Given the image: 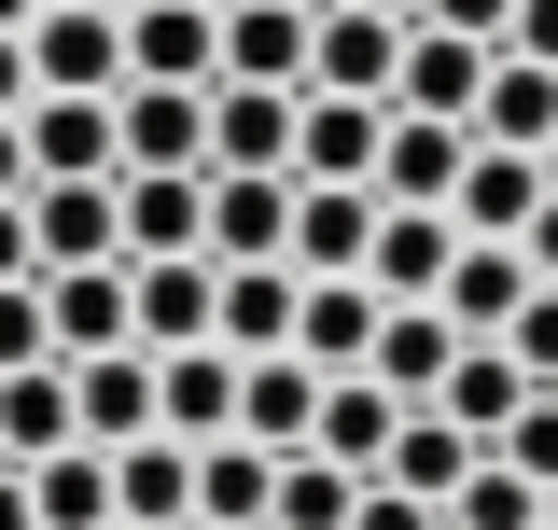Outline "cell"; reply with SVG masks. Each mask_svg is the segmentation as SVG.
<instances>
[{
	"label": "cell",
	"instance_id": "36",
	"mask_svg": "<svg viewBox=\"0 0 558 530\" xmlns=\"http://www.w3.org/2000/svg\"><path fill=\"white\" fill-rule=\"evenodd\" d=\"M57 363V322H43V279H0V377Z\"/></svg>",
	"mask_w": 558,
	"mask_h": 530
},
{
	"label": "cell",
	"instance_id": "3",
	"mask_svg": "<svg viewBox=\"0 0 558 530\" xmlns=\"http://www.w3.org/2000/svg\"><path fill=\"white\" fill-rule=\"evenodd\" d=\"M28 84L43 98H126V14H28Z\"/></svg>",
	"mask_w": 558,
	"mask_h": 530
},
{
	"label": "cell",
	"instance_id": "13",
	"mask_svg": "<svg viewBox=\"0 0 558 530\" xmlns=\"http://www.w3.org/2000/svg\"><path fill=\"white\" fill-rule=\"evenodd\" d=\"M126 279H140V349H209V335H223V265L209 252L126 265Z\"/></svg>",
	"mask_w": 558,
	"mask_h": 530
},
{
	"label": "cell",
	"instance_id": "31",
	"mask_svg": "<svg viewBox=\"0 0 558 530\" xmlns=\"http://www.w3.org/2000/svg\"><path fill=\"white\" fill-rule=\"evenodd\" d=\"M28 517H43V530H126V503H112V447L28 461Z\"/></svg>",
	"mask_w": 558,
	"mask_h": 530
},
{
	"label": "cell",
	"instance_id": "8",
	"mask_svg": "<svg viewBox=\"0 0 558 530\" xmlns=\"http://www.w3.org/2000/svg\"><path fill=\"white\" fill-rule=\"evenodd\" d=\"M209 265H293V182L209 168Z\"/></svg>",
	"mask_w": 558,
	"mask_h": 530
},
{
	"label": "cell",
	"instance_id": "16",
	"mask_svg": "<svg viewBox=\"0 0 558 530\" xmlns=\"http://www.w3.org/2000/svg\"><path fill=\"white\" fill-rule=\"evenodd\" d=\"M377 322H391V293H377V279H307L293 349H307L322 377H363V363H377Z\"/></svg>",
	"mask_w": 558,
	"mask_h": 530
},
{
	"label": "cell",
	"instance_id": "46",
	"mask_svg": "<svg viewBox=\"0 0 558 530\" xmlns=\"http://www.w3.org/2000/svg\"><path fill=\"white\" fill-rule=\"evenodd\" d=\"M0 530H43V517H28V474H14V461H0Z\"/></svg>",
	"mask_w": 558,
	"mask_h": 530
},
{
	"label": "cell",
	"instance_id": "44",
	"mask_svg": "<svg viewBox=\"0 0 558 530\" xmlns=\"http://www.w3.org/2000/svg\"><path fill=\"white\" fill-rule=\"evenodd\" d=\"M0 196H28V112H0Z\"/></svg>",
	"mask_w": 558,
	"mask_h": 530
},
{
	"label": "cell",
	"instance_id": "42",
	"mask_svg": "<svg viewBox=\"0 0 558 530\" xmlns=\"http://www.w3.org/2000/svg\"><path fill=\"white\" fill-rule=\"evenodd\" d=\"M0 279H43V252H28V196H0Z\"/></svg>",
	"mask_w": 558,
	"mask_h": 530
},
{
	"label": "cell",
	"instance_id": "40",
	"mask_svg": "<svg viewBox=\"0 0 558 530\" xmlns=\"http://www.w3.org/2000/svg\"><path fill=\"white\" fill-rule=\"evenodd\" d=\"M349 530H447V503H418V489H391V474H377V489H363V517Z\"/></svg>",
	"mask_w": 558,
	"mask_h": 530
},
{
	"label": "cell",
	"instance_id": "53",
	"mask_svg": "<svg viewBox=\"0 0 558 530\" xmlns=\"http://www.w3.org/2000/svg\"><path fill=\"white\" fill-rule=\"evenodd\" d=\"M545 168H558V154H545Z\"/></svg>",
	"mask_w": 558,
	"mask_h": 530
},
{
	"label": "cell",
	"instance_id": "35",
	"mask_svg": "<svg viewBox=\"0 0 558 530\" xmlns=\"http://www.w3.org/2000/svg\"><path fill=\"white\" fill-rule=\"evenodd\" d=\"M447 530H545V489H531L517 461H475L461 503H447Z\"/></svg>",
	"mask_w": 558,
	"mask_h": 530
},
{
	"label": "cell",
	"instance_id": "14",
	"mask_svg": "<svg viewBox=\"0 0 558 530\" xmlns=\"http://www.w3.org/2000/svg\"><path fill=\"white\" fill-rule=\"evenodd\" d=\"M209 252V168H126V265Z\"/></svg>",
	"mask_w": 558,
	"mask_h": 530
},
{
	"label": "cell",
	"instance_id": "50",
	"mask_svg": "<svg viewBox=\"0 0 558 530\" xmlns=\"http://www.w3.org/2000/svg\"><path fill=\"white\" fill-rule=\"evenodd\" d=\"M545 530H558V489H545Z\"/></svg>",
	"mask_w": 558,
	"mask_h": 530
},
{
	"label": "cell",
	"instance_id": "25",
	"mask_svg": "<svg viewBox=\"0 0 558 530\" xmlns=\"http://www.w3.org/2000/svg\"><path fill=\"white\" fill-rule=\"evenodd\" d=\"M70 405H84V447H140V433H154V349L70 363Z\"/></svg>",
	"mask_w": 558,
	"mask_h": 530
},
{
	"label": "cell",
	"instance_id": "11",
	"mask_svg": "<svg viewBox=\"0 0 558 530\" xmlns=\"http://www.w3.org/2000/svg\"><path fill=\"white\" fill-rule=\"evenodd\" d=\"M447 265H461V224H447V209H391V196H377V252H363V279H377L391 308H433Z\"/></svg>",
	"mask_w": 558,
	"mask_h": 530
},
{
	"label": "cell",
	"instance_id": "15",
	"mask_svg": "<svg viewBox=\"0 0 558 530\" xmlns=\"http://www.w3.org/2000/svg\"><path fill=\"white\" fill-rule=\"evenodd\" d=\"M377 140H391V98H322V84H307L293 182H377Z\"/></svg>",
	"mask_w": 558,
	"mask_h": 530
},
{
	"label": "cell",
	"instance_id": "28",
	"mask_svg": "<svg viewBox=\"0 0 558 530\" xmlns=\"http://www.w3.org/2000/svg\"><path fill=\"white\" fill-rule=\"evenodd\" d=\"M391 433H405V392H377V377H322V461H349V474H391Z\"/></svg>",
	"mask_w": 558,
	"mask_h": 530
},
{
	"label": "cell",
	"instance_id": "21",
	"mask_svg": "<svg viewBox=\"0 0 558 530\" xmlns=\"http://www.w3.org/2000/svg\"><path fill=\"white\" fill-rule=\"evenodd\" d=\"M112 127H126V168H209V84H126Z\"/></svg>",
	"mask_w": 558,
	"mask_h": 530
},
{
	"label": "cell",
	"instance_id": "10",
	"mask_svg": "<svg viewBox=\"0 0 558 530\" xmlns=\"http://www.w3.org/2000/svg\"><path fill=\"white\" fill-rule=\"evenodd\" d=\"M112 168H126L112 98H28V182H112Z\"/></svg>",
	"mask_w": 558,
	"mask_h": 530
},
{
	"label": "cell",
	"instance_id": "18",
	"mask_svg": "<svg viewBox=\"0 0 558 530\" xmlns=\"http://www.w3.org/2000/svg\"><path fill=\"white\" fill-rule=\"evenodd\" d=\"M475 98H488V43H461V28H405V84H391V112L475 127Z\"/></svg>",
	"mask_w": 558,
	"mask_h": 530
},
{
	"label": "cell",
	"instance_id": "6",
	"mask_svg": "<svg viewBox=\"0 0 558 530\" xmlns=\"http://www.w3.org/2000/svg\"><path fill=\"white\" fill-rule=\"evenodd\" d=\"M126 84H223V14L209 0H126Z\"/></svg>",
	"mask_w": 558,
	"mask_h": 530
},
{
	"label": "cell",
	"instance_id": "4",
	"mask_svg": "<svg viewBox=\"0 0 558 530\" xmlns=\"http://www.w3.org/2000/svg\"><path fill=\"white\" fill-rule=\"evenodd\" d=\"M293 127H307V84H209V168L293 182Z\"/></svg>",
	"mask_w": 558,
	"mask_h": 530
},
{
	"label": "cell",
	"instance_id": "49",
	"mask_svg": "<svg viewBox=\"0 0 558 530\" xmlns=\"http://www.w3.org/2000/svg\"><path fill=\"white\" fill-rule=\"evenodd\" d=\"M363 14H405V28H418V0H363Z\"/></svg>",
	"mask_w": 558,
	"mask_h": 530
},
{
	"label": "cell",
	"instance_id": "33",
	"mask_svg": "<svg viewBox=\"0 0 558 530\" xmlns=\"http://www.w3.org/2000/svg\"><path fill=\"white\" fill-rule=\"evenodd\" d=\"M488 447L447 419V405H405V433H391V489H418V503H461V474H475Z\"/></svg>",
	"mask_w": 558,
	"mask_h": 530
},
{
	"label": "cell",
	"instance_id": "32",
	"mask_svg": "<svg viewBox=\"0 0 558 530\" xmlns=\"http://www.w3.org/2000/svg\"><path fill=\"white\" fill-rule=\"evenodd\" d=\"M293 308H307V279H293V265H223V349H238V363L293 349Z\"/></svg>",
	"mask_w": 558,
	"mask_h": 530
},
{
	"label": "cell",
	"instance_id": "29",
	"mask_svg": "<svg viewBox=\"0 0 558 530\" xmlns=\"http://www.w3.org/2000/svg\"><path fill=\"white\" fill-rule=\"evenodd\" d=\"M475 140H488V154H558V70H531V57H488Z\"/></svg>",
	"mask_w": 558,
	"mask_h": 530
},
{
	"label": "cell",
	"instance_id": "48",
	"mask_svg": "<svg viewBox=\"0 0 558 530\" xmlns=\"http://www.w3.org/2000/svg\"><path fill=\"white\" fill-rule=\"evenodd\" d=\"M57 14H126V0H57Z\"/></svg>",
	"mask_w": 558,
	"mask_h": 530
},
{
	"label": "cell",
	"instance_id": "37",
	"mask_svg": "<svg viewBox=\"0 0 558 530\" xmlns=\"http://www.w3.org/2000/svg\"><path fill=\"white\" fill-rule=\"evenodd\" d=\"M488 461H517L531 489H558V392H531V405H517V433H502Z\"/></svg>",
	"mask_w": 558,
	"mask_h": 530
},
{
	"label": "cell",
	"instance_id": "26",
	"mask_svg": "<svg viewBox=\"0 0 558 530\" xmlns=\"http://www.w3.org/2000/svg\"><path fill=\"white\" fill-rule=\"evenodd\" d=\"M461 349H475V335L447 322V308H391V322H377V363H363V377H377V392H405V405H433Z\"/></svg>",
	"mask_w": 558,
	"mask_h": 530
},
{
	"label": "cell",
	"instance_id": "27",
	"mask_svg": "<svg viewBox=\"0 0 558 530\" xmlns=\"http://www.w3.org/2000/svg\"><path fill=\"white\" fill-rule=\"evenodd\" d=\"M447 419H461V433H475V447H502V433H517V405H531V363H517V349H502V335H475V349H461V363H447Z\"/></svg>",
	"mask_w": 558,
	"mask_h": 530
},
{
	"label": "cell",
	"instance_id": "30",
	"mask_svg": "<svg viewBox=\"0 0 558 530\" xmlns=\"http://www.w3.org/2000/svg\"><path fill=\"white\" fill-rule=\"evenodd\" d=\"M223 84H307V14L293 0H223Z\"/></svg>",
	"mask_w": 558,
	"mask_h": 530
},
{
	"label": "cell",
	"instance_id": "22",
	"mask_svg": "<svg viewBox=\"0 0 558 530\" xmlns=\"http://www.w3.org/2000/svg\"><path fill=\"white\" fill-rule=\"evenodd\" d=\"M112 503H126V530H196V447L182 433L112 447Z\"/></svg>",
	"mask_w": 558,
	"mask_h": 530
},
{
	"label": "cell",
	"instance_id": "39",
	"mask_svg": "<svg viewBox=\"0 0 558 530\" xmlns=\"http://www.w3.org/2000/svg\"><path fill=\"white\" fill-rule=\"evenodd\" d=\"M418 28H461V43H488V57H502V28H517V0H418Z\"/></svg>",
	"mask_w": 558,
	"mask_h": 530
},
{
	"label": "cell",
	"instance_id": "38",
	"mask_svg": "<svg viewBox=\"0 0 558 530\" xmlns=\"http://www.w3.org/2000/svg\"><path fill=\"white\" fill-rule=\"evenodd\" d=\"M502 349L531 363V392H558V279L531 293V308H517V335H502Z\"/></svg>",
	"mask_w": 558,
	"mask_h": 530
},
{
	"label": "cell",
	"instance_id": "51",
	"mask_svg": "<svg viewBox=\"0 0 558 530\" xmlns=\"http://www.w3.org/2000/svg\"><path fill=\"white\" fill-rule=\"evenodd\" d=\"M293 14H322V0H293Z\"/></svg>",
	"mask_w": 558,
	"mask_h": 530
},
{
	"label": "cell",
	"instance_id": "12",
	"mask_svg": "<svg viewBox=\"0 0 558 530\" xmlns=\"http://www.w3.org/2000/svg\"><path fill=\"white\" fill-rule=\"evenodd\" d=\"M461 168H475V127L391 112V140H377V196H391V209H447V196H461Z\"/></svg>",
	"mask_w": 558,
	"mask_h": 530
},
{
	"label": "cell",
	"instance_id": "41",
	"mask_svg": "<svg viewBox=\"0 0 558 530\" xmlns=\"http://www.w3.org/2000/svg\"><path fill=\"white\" fill-rule=\"evenodd\" d=\"M502 57H531V70H558V0H517V28H502Z\"/></svg>",
	"mask_w": 558,
	"mask_h": 530
},
{
	"label": "cell",
	"instance_id": "43",
	"mask_svg": "<svg viewBox=\"0 0 558 530\" xmlns=\"http://www.w3.org/2000/svg\"><path fill=\"white\" fill-rule=\"evenodd\" d=\"M43 84H28V28H0V112H28Z\"/></svg>",
	"mask_w": 558,
	"mask_h": 530
},
{
	"label": "cell",
	"instance_id": "20",
	"mask_svg": "<svg viewBox=\"0 0 558 530\" xmlns=\"http://www.w3.org/2000/svg\"><path fill=\"white\" fill-rule=\"evenodd\" d=\"M545 196H558L545 154H488V140H475V168H461L447 224H461V238H531V209H545Z\"/></svg>",
	"mask_w": 558,
	"mask_h": 530
},
{
	"label": "cell",
	"instance_id": "9",
	"mask_svg": "<svg viewBox=\"0 0 558 530\" xmlns=\"http://www.w3.org/2000/svg\"><path fill=\"white\" fill-rule=\"evenodd\" d=\"M377 252V182H293V279H363Z\"/></svg>",
	"mask_w": 558,
	"mask_h": 530
},
{
	"label": "cell",
	"instance_id": "34",
	"mask_svg": "<svg viewBox=\"0 0 558 530\" xmlns=\"http://www.w3.org/2000/svg\"><path fill=\"white\" fill-rule=\"evenodd\" d=\"M363 489H377V474L293 447V461H279V517H266V530H349V517H363Z\"/></svg>",
	"mask_w": 558,
	"mask_h": 530
},
{
	"label": "cell",
	"instance_id": "1",
	"mask_svg": "<svg viewBox=\"0 0 558 530\" xmlns=\"http://www.w3.org/2000/svg\"><path fill=\"white\" fill-rule=\"evenodd\" d=\"M307 84H322V98H391V84H405V14L322 0V14H307Z\"/></svg>",
	"mask_w": 558,
	"mask_h": 530
},
{
	"label": "cell",
	"instance_id": "24",
	"mask_svg": "<svg viewBox=\"0 0 558 530\" xmlns=\"http://www.w3.org/2000/svg\"><path fill=\"white\" fill-rule=\"evenodd\" d=\"M57 447H84V405H70V363H28V377H0V461H57Z\"/></svg>",
	"mask_w": 558,
	"mask_h": 530
},
{
	"label": "cell",
	"instance_id": "52",
	"mask_svg": "<svg viewBox=\"0 0 558 530\" xmlns=\"http://www.w3.org/2000/svg\"><path fill=\"white\" fill-rule=\"evenodd\" d=\"M209 14H223V0H209Z\"/></svg>",
	"mask_w": 558,
	"mask_h": 530
},
{
	"label": "cell",
	"instance_id": "2",
	"mask_svg": "<svg viewBox=\"0 0 558 530\" xmlns=\"http://www.w3.org/2000/svg\"><path fill=\"white\" fill-rule=\"evenodd\" d=\"M28 252L57 265H126V168L112 182H28Z\"/></svg>",
	"mask_w": 558,
	"mask_h": 530
},
{
	"label": "cell",
	"instance_id": "5",
	"mask_svg": "<svg viewBox=\"0 0 558 530\" xmlns=\"http://www.w3.org/2000/svg\"><path fill=\"white\" fill-rule=\"evenodd\" d=\"M43 322H57V363L140 349V279L126 265H57V279H43Z\"/></svg>",
	"mask_w": 558,
	"mask_h": 530
},
{
	"label": "cell",
	"instance_id": "45",
	"mask_svg": "<svg viewBox=\"0 0 558 530\" xmlns=\"http://www.w3.org/2000/svg\"><path fill=\"white\" fill-rule=\"evenodd\" d=\"M517 252H531V279H558V196L531 209V238H517Z\"/></svg>",
	"mask_w": 558,
	"mask_h": 530
},
{
	"label": "cell",
	"instance_id": "47",
	"mask_svg": "<svg viewBox=\"0 0 558 530\" xmlns=\"http://www.w3.org/2000/svg\"><path fill=\"white\" fill-rule=\"evenodd\" d=\"M28 14H43V0H0V28H28Z\"/></svg>",
	"mask_w": 558,
	"mask_h": 530
},
{
	"label": "cell",
	"instance_id": "23",
	"mask_svg": "<svg viewBox=\"0 0 558 530\" xmlns=\"http://www.w3.org/2000/svg\"><path fill=\"white\" fill-rule=\"evenodd\" d=\"M266 517H279V447H252V433L196 447V530H266Z\"/></svg>",
	"mask_w": 558,
	"mask_h": 530
},
{
	"label": "cell",
	"instance_id": "19",
	"mask_svg": "<svg viewBox=\"0 0 558 530\" xmlns=\"http://www.w3.org/2000/svg\"><path fill=\"white\" fill-rule=\"evenodd\" d=\"M531 293H545V279H531V252H517V238H461V265H447V293H433V308H447L461 335H517V308H531Z\"/></svg>",
	"mask_w": 558,
	"mask_h": 530
},
{
	"label": "cell",
	"instance_id": "7",
	"mask_svg": "<svg viewBox=\"0 0 558 530\" xmlns=\"http://www.w3.org/2000/svg\"><path fill=\"white\" fill-rule=\"evenodd\" d=\"M154 433H182V447H223L238 433V349L209 335V349H154Z\"/></svg>",
	"mask_w": 558,
	"mask_h": 530
},
{
	"label": "cell",
	"instance_id": "17",
	"mask_svg": "<svg viewBox=\"0 0 558 530\" xmlns=\"http://www.w3.org/2000/svg\"><path fill=\"white\" fill-rule=\"evenodd\" d=\"M238 433L293 461V447L322 433V363H307V349H266V363H238Z\"/></svg>",
	"mask_w": 558,
	"mask_h": 530
}]
</instances>
